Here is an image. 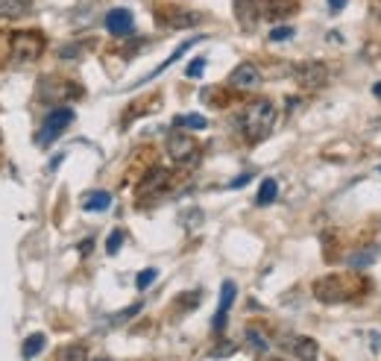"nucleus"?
<instances>
[{"label": "nucleus", "mask_w": 381, "mask_h": 361, "mask_svg": "<svg viewBox=\"0 0 381 361\" xmlns=\"http://www.w3.org/2000/svg\"><path fill=\"white\" fill-rule=\"evenodd\" d=\"M106 30L117 38H124V36H132L135 33V18L129 9H112L106 15Z\"/></svg>", "instance_id": "nucleus-10"}, {"label": "nucleus", "mask_w": 381, "mask_h": 361, "mask_svg": "<svg viewBox=\"0 0 381 361\" xmlns=\"http://www.w3.org/2000/svg\"><path fill=\"white\" fill-rule=\"evenodd\" d=\"M100 361H109V358H100Z\"/></svg>", "instance_id": "nucleus-33"}, {"label": "nucleus", "mask_w": 381, "mask_h": 361, "mask_svg": "<svg viewBox=\"0 0 381 361\" xmlns=\"http://www.w3.org/2000/svg\"><path fill=\"white\" fill-rule=\"evenodd\" d=\"M47 347V338H44V332H36V335H30L27 341H23V347H21V355H23V361H33L36 355H41V350Z\"/></svg>", "instance_id": "nucleus-16"}, {"label": "nucleus", "mask_w": 381, "mask_h": 361, "mask_svg": "<svg viewBox=\"0 0 381 361\" xmlns=\"http://www.w3.org/2000/svg\"><path fill=\"white\" fill-rule=\"evenodd\" d=\"M59 56L62 59H74V56H80V51H77V44H65L62 51H59Z\"/></svg>", "instance_id": "nucleus-27"}, {"label": "nucleus", "mask_w": 381, "mask_h": 361, "mask_svg": "<svg viewBox=\"0 0 381 361\" xmlns=\"http://www.w3.org/2000/svg\"><path fill=\"white\" fill-rule=\"evenodd\" d=\"M372 261V253L367 256V253H355L352 258H349V264H352V268H364V264H370Z\"/></svg>", "instance_id": "nucleus-26"}, {"label": "nucleus", "mask_w": 381, "mask_h": 361, "mask_svg": "<svg viewBox=\"0 0 381 361\" xmlns=\"http://www.w3.org/2000/svg\"><path fill=\"white\" fill-rule=\"evenodd\" d=\"M124 238H127V235H124V229H114V232L109 235V241H106V253H109V256H114L117 250H121Z\"/></svg>", "instance_id": "nucleus-21"}, {"label": "nucleus", "mask_w": 381, "mask_h": 361, "mask_svg": "<svg viewBox=\"0 0 381 361\" xmlns=\"http://www.w3.org/2000/svg\"><path fill=\"white\" fill-rule=\"evenodd\" d=\"M261 4V15L267 21H281L291 12H296V0H258Z\"/></svg>", "instance_id": "nucleus-13"}, {"label": "nucleus", "mask_w": 381, "mask_h": 361, "mask_svg": "<svg viewBox=\"0 0 381 361\" xmlns=\"http://www.w3.org/2000/svg\"><path fill=\"white\" fill-rule=\"evenodd\" d=\"M74 124V109L70 106H59V109H53L50 115L44 117V124H41V130H38V147H50V144Z\"/></svg>", "instance_id": "nucleus-3"}, {"label": "nucleus", "mask_w": 381, "mask_h": 361, "mask_svg": "<svg viewBox=\"0 0 381 361\" xmlns=\"http://www.w3.org/2000/svg\"><path fill=\"white\" fill-rule=\"evenodd\" d=\"M249 179H252V174H244V177H237V179H232V182H229V188H241V185H247Z\"/></svg>", "instance_id": "nucleus-29"}, {"label": "nucleus", "mask_w": 381, "mask_h": 361, "mask_svg": "<svg viewBox=\"0 0 381 361\" xmlns=\"http://www.w3.org/2000/svg\"><path fill=\"white\" fill-rule=\"evenodd\" d=\"M164 185H168V171H159V167H156V171H150V177L141 182V197L150 194V191L164 188Z\"/></svg>", "instance_id": "nucleus-18"}, {"label": "nucleus", "mask_w": 381, "mask_h": 361, "mask_svg": "<svg viewBox=\"0 0 381 361\" xmlns=\"http://www.w3.org/2000/svg\"><path fill=\"white\" fill-rule=\"evenodd\" d=\"M235 297H237V285L232 282V279H226L223 285H220V303H218V315H214V332H223V326H226V318H229V308H232V303H235Z\"/></svg>", "instance_id": "nucleus-11"}, {"label": "nucleus", "mask_w": 381, "mask_h": 361, "mask_svg": "<svg viewBox=\"0 0 381 361\" xmlns=\"http://www.w3.org/2000/svg\"><path fill=\"white\" fill-rule=\"evenodd\" d=\"M346 4H349V0H328V9H331V12H340Z\"/></svg>", "instance_id": "nucleus-30"}, {"label": "nucleus", "mask_w": 381, "mask_h": 361, "mask_svg": "<svg viewBox=\"0 0 381 361\" xmlns=\"http://www.w3.org/2000/svg\"><path fill=\"white\" fill-rule=\"evenodd\" d=\"M112 206V194L109 191H91V194L82 197V209L85 211H106Z\"/></svg>", "instance_id": "nucleus-15"}, {"label": "nucleus", "mask_w": 381, "mask_h": 361, "mask_svg": "<svg viewBox=\"0 0 381 361\" xmlns=\"http://www.w3.org/2000/svg\"><path fill=\"white\" fill-rule=\"evenodd\" d=\"M33 12V0H0V18L4 21H18Z\"/></svg>", "instance_id": "nucleus-14"}, {"label": "nucleus", "mask_w": 381, "mask_h": 361, "mask_svg": "<svg viewBox=\"0 0 381 361\" xmlns=\"http://www.w3.org/2000/svg\"><path fill=\"white\" fill-rule=\"evenodd\" d=\"M235 18L244 30H252L261 18V4L258 0H235Z\"/></svg>", "instance_id": "nucleus-12"}, {"label": "nucleus", "mask_w": 381, "mask_h": 361, "mask_svg": "<svg viewBox=\"0 0 381 361\" xmlns=\"http://www.w3.org/2000/svg\"><path fill=\"white\" fill-rule=\"evenodd\" d=\"M378 171H381V167H378Z\"/></svg>", "instance_id": "nucleus-34"}, {"label": "nucleus", "mask_w": 381, "mask_h": 361, "mask_svg": "<svg viewBox=\"0 0 381 361\" xmlns=\"http://www.w3.org/2000/svg\"><path fill=\"white\" fill-rule=\"evenodd\" d=\"M247 344H249L255 352H267V350H270L267 338H264V335H261V329H255V326L247 329Z\"/></svg>", "instance_id": "nucleus-20"}, {"label": "nucleus", "mask_w": 381, "mask_h": 361, "mask_svg": "<svg viewBox=\"0 0 381 361\" xmlns=\"http://www.w3.org/2000/svg\"><path fill=\"white\" fill-rule=\"evenodd\" d=\"M9 53H12V65L23 68L36 62L44 53V36L36 30H15L9 36Z\"/></svg>", "instance_id": "nucleus-2"}, {"label": "nucleus", "mask_w": 381, "mask_h": 361, "mask_svg": "<svg viewBox=\"0 0 381 361\" xmlns=\"http://www.w3.org/2000/svg\"><path fill=\"white\" fill-rule=\"evenodd\" d=\"M276 197H279V182L273 177H267L264 182H261V188H258L255 203L258 206H270V203H276Z\"/></svg>", "instance_id": "nucleus-17"}, {"label": "nucleus", "mask_w": 381, "mask_h": 361, "mask_svg": "<svg viewBox=\"0 0 381 361\" xmlns=\"http://www.w3.org/2000/svg\"><path fill=\"white\" fill-rule=\"evenodd\" d=\"M173 124H176V127H185V130H205V127H208V120H205L203 115H197V112H190V115H179V117H173Z\"/></svg>", "instance_id": "nucleus-19"}, {"label": "nucleus", "mask_w": 381, "mask_h": 361, "mask_svg": "<svg viewBox=\"0 0 381 361\" xmlns=\"http://www.w3.org/2000/svg\"><path fill=\"white\" fill-rule=\"evenodd\" d=\"M203 68H205V59L200 56V59H194L188 68H185V77H190V80H197V77H203Z\"/></svg>", "instance_id": "nucleus-24"}, {"label": "nucleus", "mask_w": 381, "mask_h": 361, "mask_svg": "<svg viewBox=\"0 0 381 361\" xmlns=\"http://www.w3.org/2000/svg\"><path fill=\"white\" fill-rule=\"evenodd\" d=\"M370 9H372V15L381 21V0H370Z\"/></svg>", "instance_id": "nucleus-31"}, {"label": "nucleus", "mask_w": 381, "mask_h": 361, "mask_svg": "<svg viewBox=\"0 0 381 361\" xmlns=\"http://www.w3.org/2000/svg\"><path fill=\"white\" fill-rule=\"evenodd\" d=\"M375 98H381V83H378V85H375Z\"/></svg>", "instance_id": "nucleus-32"}, {"label": "nucleus", "mask_w": 381, "mask_h": 361, "mask_svg": "<svg viewBox=\"0 0 381 361\" xmlns=\"http://www.w3.org/2000/svg\"><path fill=\"white\" fill-rule=\"evenodd\" d=\"M156 21L161 27H197L203 21L200 12H190V9H182V6H156Z\"/></svg>", "instance_id": "nucleus-6"}, {"label": "nucleus", "mask_w": 381, "mask_h": 361, "mask_svg": "<svg viewBox=\"0 0 381 361\" xmlns=\"http://www.w3.org/2000/svg\"><path fill=\"white\" fill-rule=\"evenodd\" d=\"M168 153H171L173 162H190L197 156V141L185 132H173L168 138Z\"/></svg>", "instance_id": "nucleus-9"}, {"label": "nucleus", "mask_w": 381, "mask_h": 361, "mask_svg": "<svg viewBox=\"0 0 381 361\" xmlns=\"http://www.w3.org/2000/svg\"><path fill=\"white\" fill-rule=\"evenodd\" d=\"M229 85L237 88V91H252L261 85V70L252 65V62H244V65H237L232 74H229Z\"/></svg>", "instance_id": "nucleus-7"}, {"label": "nucleus", "mask_w": 381, "mask_h": 361, "mask_svg": "<svg viewBox=\"0 0 381 361\" xmlns=\"http://www.w3.org/2000/svg\"><path fill=\"white\" fill-rule=\"evenodd\" d=\"M281 344H284V350H288L296 361H317L320 347H317L314 338H305V335H291V338H284Z\"/></svg>", "instance_id": "nucleus-8"}, {"label": "nucleus", "mask_w": 381, "mask_h": 361, "mask_svg": "<svg viewBox=\"0 0 381 361\" xmlns=\"http://www.w3.org/2000/svg\"><path fill=\"white\" fill-rule=\"evenodd\" d=\"M276 117H279V112H276V106L270 103V100H252L244 112H241V132L247 135V141L249 144H258V141H264L270 132H273V127H276Z\"/></svg>", "instance_id": "nucleus-1"}, {"label": "nucleus", "mask_w": 381, "mask_h": 361, "mask_svg": "<svg viewBox=\"0 0 381 361\" xmlns=\"http://www.w3.org/2000/svg\"><path fill=\"white\" fill-rule=\"evenodd\" d=\"M294 80L305 91H317V88H323L328 83V65L326 62H302L294 70Z\"/></svg>", "instance_id": "nucleus-4"}, {"label": "nucleus", "mask_w": 381, "mask_h": 361, "mask_svg": "<svg viewBox=\"0 0 381 361\" xmlns=\"http://www.w3.org/2000/svg\"><path fill=\"white\" fill-rule=\"evenodd\" d=\"M294 36V27H276L270 30V41H284V38H291Z\"/></svg>", "instance_id": "nucleus-25"}, {"label": "nucleus", "mask_w": 381, "mask_h": 361, "mask_svg": "<svg viewBox=\"0 0 381 361\" xmlns=\"http://www.w3.org/2000/svg\"><path fill=\"white\" fill-rule=\"evenodd\" d=\"M232 352H235V344H223V347L214 350V358H220V355H232Z\"/></svg>", "instance_id": "nucleus-28"}, {"label": "nucleus", "mask_w": 381, "mask_h": 361, "mask_svg": "<svg viewBox=\"0 0 381 361\" xmlns=\"http://www.w3.org/2000/svg\"><path fill=\"white\" fill-rule=\"evenodd\" d=\"M85 358H88L85 347H70V350L62 352V361H85Z\"/></svg>", "instance_id": "nucleus-23"}, {"label": "nucleus", "mask_w": 381, "mask_h": 361, "mask_svg": "<svg viewBox=\"0 0 381 361\" xmlns=\"http://www.w3.org/2000/svg\"><path fill=\"white\" fill-rule=\"evenodd\" d=\"M314 297L326 305H335V303L349 300V288L340 276H323V279L314 282Z\"/></svg>", "instance_id": "nucleus-5"}, {"label": "nucleus", "mask_w": 381, "mask_h": 361, "mask_svg": "<svg viewBox=\"0 0 381 361\" xmlns=\"http://www.w3.org/2000/svg\"><path fill=\"white\" fill-rule=\"evenodd\" d=\"M156 276H159V271H156V268H147V271H141V273H138V279H135V282H138L141 291H147V288L156 282Z\"/></svg>", "instance_id": "nucleus-22"}]
</instances>
